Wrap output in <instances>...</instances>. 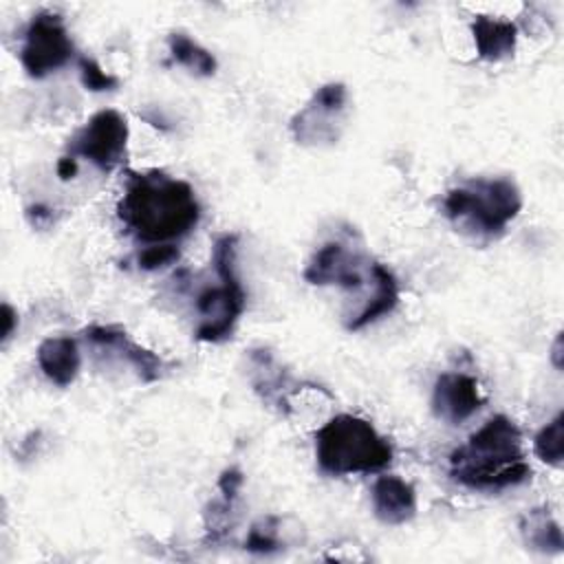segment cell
Listing matches in <instances>:
<instances>
[{
    "mask_svg": "<svg viewBox=\"0 0 564 564\" xmlns=\"http://www.w3.org/2000/svg\"><path fill=\"white\" fill-rule=\"evenodd\" d=\"M119 216L141 240L185 236L198 223V203L187 183L165 174H134L119 203Z\"/></svg>",
    "mask_w": 564,
    "mask_h": 564,
    "instance_id": "obj_1",
    "label": "cell"
},
{
    "mask_svg": "<svg viewBox=\"0 0 564 564\" xmlns=\"http://www.w3.org/2000/svg\"><path fill=\"white\" fill-rule=\"evenodd\" d=\"M529 474L520 430L507 416L489 419L452 454V476L474 489H502L527 480Z\"/></svg>",
    "mask_w": 564,
    "mask_h": 564,
    "instance_id": "obj_2",
    "label": "cell"
},
{
    "mask_svg": "<svg viewBox=\"0 0 564 564\" xmlns=\"http://www.w3.org/2000/svg\"><path fill=\"white\" fill-rule=\"evenodd\" d=\"M315 452L319 467L335 476L379 471L392 458L388 441L381 438L368 421L350 414L330 419L317 432Z\"/></svg>",
    "mask_w": 564,
    "mask_h": 564,
    "instance_id": "obj_3",
    "label": "cell"
},
{
    "mask_svg": "<svg viewBox=\"0 0 564 564\" xmlns=\"http://www.w3.org/2000/svg\"><path fill=\"white\" fill-rule=\"evenodd\" d=\"M445 212L452 220L480 234L502 231L520 209V194L505 178L474 181L467 187L452 189L445 198Z\"/></svg>",
    "mask_w": 564,
    "mask_h": 564,
    "instance_id": "obj_4",
    "label": "cell"
},
{
    "mask_svg": "<svg viewBox=\"0 0 564 564\" xmlns=\"http://www.w3.org/2000/svg\"><path fill=\"white\" fill-rule=\"evenodd\" d=\"M234 256H236V238L223 236L214 245V267L220 278V286L205 289L198 295V311L203 315V324L198 326V337L207 341L223 339L231 333L234 322L242 313L245 293L234 271Z\"/></svg>",
    "mask_w": 564,
    "mask_h": 564,
    "instance_id": "obj_5",
    "label": "cell"
},
{
    "mask_svg": "<svg viewBox=\"0 0 564 564\" xmlns=\"http://www.w3.org/2000/svg\"><path fill=\"white\" fill-rule=\"evenodd\" d=\"M128 126L117 110H101L73 137L70 156H86L99 170H112L126 150Z\"/></svg>",
    "mask_w": 564,
    "mask_h": 564,
    "instance_id": "obj_6",
    "label": "cell"
},
{
    "mask_svg": "<svg viewBox=\"0 0 564 564\" xmlns=\"http://www.w3.org/2000/svg\"><path fill=\"white\" fill-rule=\"evenodd\" d=\"M73 44L55 13H40L31 20L22 46V64L33 77H44L46 73L59 68L70 57Z\"/></svg>",
    "mask_w": 564,
    "mask_h": 564,
    "instance_id": "obj_7",
    "label": "cell"
},
{
    "mask_svg": "<svg viewBox=\"0 0 564 564\" xmlns=\"http://www.w3.org/2000/svg\"><path fill=\"white\" fill-rule=\"evenodd\" d=\"M480 403L482 399L476 379L460 372H445L438 377L432 405L441 419L449 423H460L469 419L480 408Z\"/></svg>",
    "mask_w": 564,
    "mask_h": 564,
    "instance_id": "obj_8",
    "label": "cell"
},
{
    "mask_svg": "<svg viewBox=\"0 0 564 564\" xmlns=\"http://www.w3.org/2000/svg\"><path fill=\"white\" fill-rule=\"evenodd\" d=\"M304 275L313 284L337 282V284H344L350 289L364 284V275L359 271L355 253H350L341 242L324 245L311 260Z\"/></svg>",
    "mask_w": 564,
    "mask_h": 564,
    "instance_id": "obj_9",
    "label": "cell"
},
{
    "mask_svg": "<svg viewBox=\"0 0 564 564\" xmlns=\"http://www.w3.org/2000/svg\"><path fill=\"white\" fill-rule=\"evenodd\" d=\"M372 507L379 520L401 524L414 516V489L399 476H381L372 487Z\"/></svg>",
    "mask_w": 564,
    "mask_h": 564,
    "instance_id": "obj_10",
    "label": "cell"
},
{
    "mask_svg": "<svg viewBox=\"0 0 564 564\" xmlns=\"http://www.w3.org/2000/svg\"><path fill=\"white\" fill-rule=\"evenodd\" d=\"M37 364L53 383L68 386L79 370V350L75 339L48 337L37 348Z\"/></svg>",
    "mask_w": 564,
    "mask_h": 564,
    "instance_id": "obj_11",
    "label": "cell"
},
{
    "mask_svg": "<svg viewBox=\"0 0 564 564\" xmlns=\"http://www.w3.org/2000/svg\"><path fill=\"white\" fill-rule=\"evenodd\" d=\"M471 29H474L478 53L485 59H500L509 55L516 46V26L507 20L478 15Z\"/></svg>",
    "mask_w": 564,
    "mask_h": 564,
    "instance_id": "obj_12",
    "label": "cell"
},
{
    "mask_svg": "<svg viewBox=\"0 0 564 564\" xmlns=\"http://www.w3.org/2000/svg\"><path fill=\"white\" fill-rule=\"evenodd\" d=\"M167 42H170V51L176 62H181L183 66H187L200 75L214 73L216 62H214L212 53H207L203 46H198L192 37H187L185 33H172Z\"/></svg>",
    "mask_w": 564,
    "mask_h": 564,
    "instance_id": "obj_13",
    "label": "cell"
},
{
    "mask_svg": "<svg viewBox=\"0 0 564 564\" xmlns=\"http://www.w3.org/2000/svg\"><path fill=\"white\" fill-rule=\"evenodd\" d=\"M535 454L551 463L560 465L562 454H564V414H557L551 423H546L538 434H535Z\"/></svg>",
    "mask_w": 564,
    "mask_h": 564,
    "instance_id": "obj_14",
    "label": "cell"
},
{
    "mask_svg": "<svg viewBox=\"0 0 564 564\" xmlns=\"http://www.w3.org/2000/svg\"><path fill=\"white\" fill-rule=\"evenodd\" d=\"M527 529H529L527 540L538 549H553V551L562 549V533L546 513H540V511L531 513Z\"/></svg>",
    "mask_w": 564,
    "mask_h": 564,
    "instance_id": "obj_15",
    "label": "cell"
},
{
    "mask_svg": "<svg viewBox=\"0 0 564 564\" xmlns=\"http://www.w3.org/2000/svg\"><path fill=\"white\" fill-rule=\"evenodd\" d=\"M82 82H84V86L90 88V90H108V88H112V86L117 84L115 77L106 75V73H104L93 59H88V57L82 59Z\"/></svg>",
    "mask_w": 564,
    "mask_h": 564,
    "instance_id": "obj_16",
    "label": "cell"
},
{
    "mask_svg": "<svg viewBox=\"0 0 564 564\" xmlns=\"http://www.w3.org/2000/svg\"><path fill=\"white\" fill-rule=\"evenodd\" d=\"M176 258H178L176 247H172V245H156V247H148V249L141 251L139 264L143 269H159V267L170 264Z\"/></svg>",
    "mask_w": 564,
    "mask_h": 564,
    "instance_id": "obj_17",
    "label": "cell"
},
{
    "mask_svg": "<svg viewBox=\"0 0 564 564\" xmlns=\"http://www.w3.org/2000/svg\"><path fill=\"white\" fill-rule=\"evenodd\" d=\"M273 546H275V540L271 535H264L260 529H253L247 540V549L251 551H271Z\"/></svg>",
    "mask_w": 564,
    "mask_h": 564,
    "instance_id": "obj_18",
    "label": "cell"
},
{
    "mask_svg": "<svg viewBox=\"0 0 564 564\" xmlns=\"http://www.w3.org/2000/svg\"><path fill=\"white\" fill-rule=\"evenodd\" d=\"M57 174H59L62 178H70V176H75V174H77L75 156H64V159H59V163H57Z\"/></svg>",
    "mask_w": 564,
    "mask_h": 564,
    "instance_id": "obj_19",
    "label": "cell"
},
{
    "mask_svg": "<svg viewBox=\"0 0 564 564\" xmlns=\"http://www.w3.org/2000/svg\"><path fill=\"white\" fill-rule=\"evenodd\" d=\"M11 308L9 306H4V337H9L11 335Z\"/></svg>",
    "mask_w": 564,
    "mask_h": 564,
    "instance_id": "obj_20",
    "label": "cell"
}]
</instances>
